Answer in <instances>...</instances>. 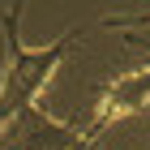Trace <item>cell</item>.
<instances>
[{
    "instance_id": "obj_1",
    "label": "cell",
    "mask_w": 150,
    "mask_h": 150,
    "mask_svg": "<svg viewBox=\"0 0 150 150\" xmlns=\"http://www.w3.org/2000/svg\"><path fill=\"white\" fill-rule=\"evenodd\" d=\"M22 4L0 13V30H4V73H0V133L26 112L35 107L39 90L47 86V77L56 73V64L64 60V52L73 47L77 30L73 35H60L56 43L47 47H26L22 43Z\"/></svg>"
},
{
    "instance_id": "obj_2",
    "label": "cell",
    "mask_w": 150,
    "mask_h": 150,
    "mask_svg": "<svg viewBox=\"0 0 150 150\" xmlns=\"http://www.w3.org/2000/svg\"><path fill=\"white\" fill-rule=\"evenodd\" d=\"M0 150H94L90 129H69L43 116L39 107H26L4 133H0Z\"/></svg>"
},
{
    "instance_id": "obj_3",
    "label": "cell",
    "mask_w": 150,
    "mask_h": 150,
    "mask_svg": "<svg viewBox=\"0 0 150 150\" xmlns=\"http://www.w3.org/2000/svg\"><path fill=\"white\" fill-rule=\"evenodd\" d=\"M146 99H150V69L125 73V77L112 81V90L103 94V103H99V116H94L90 133L99 137V133L112 125L116 116H129V112H137V107H146Z\"/></svg>"
}]
</instances>
